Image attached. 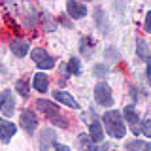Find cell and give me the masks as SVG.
Here are the masks:
<instances>
[{
    "mask_svg": "<svg viewBox=\"0 0 151 151\" xmlns=\"http://www.w3.org/2000/svg\"><path fill=\"white\" fill-rule=\"evenodd\" d=\"M51 145H57V136H55V132L51 130V129H44L42 130V134H40V149L42 151H49Z\"/></svg>",
    "mask_w": 151,
    "mask_h": 151,
    "instance_id": "9c48e42d",
    "label": "cell"
},
{
    "mask_svg": "<svg viewBox=\"0 0 151 151\" xmlns=\"http://www.w3.org/2000/svg\"><path fill=\"white\" fill-rule=\"evenodd\" d=\"M142 134L144 136H147V138H151V119H145V121H142Z\"/></svg>",
    "mask_w": 151,
    "mask_h": 151,
    "instance_id": "ffe728a7",
    "label": "cell"
},
{
    "mask_svg": "<svg viewBox=\"0 0 151 151\" xmlns=\"http://www.w3.org/2000/svg\"><path fill=\"white\" fill-rule=\"evenodd\" d=\"M102 121L106 125V132L111 138H123L127 134V127H125V117L119 110H110L102 115Z\"/></svg>",
    "mask_w": 151,
    "mask_h": 151,
    "instance_id": "6da1fadb",
    "label": "cell"
},
{
    "mask_svg": "<svg viewBox=\"0 0 151 151\" xmlns=\"http://www.w3.org/2000/svg\"><path fill=\"white\" fill-rule=\"evenodd\" d=\"M53 96H55V100L60 102L63 106H68V108H72V110H78L79 108L78 100H76L70 93H66V91H53Z\"/></svg>",
    "mask_w": 151,
    "mask_h": 151,
    "instance_id": "30bf717a",
    "label": "cell"
},
{
    "mask_svg": "<svg viewBox=\"0 0 151 151\" xmlns=\"http://www.w3.org/2000/svg\"><path fill=\"white\" fill-rule=\"evenodd\" d=\"M21 127L27 134H32L36 129H38V117L34 111L30 110H23L21 111Z\"/></svg>",
    "mask_w": 151,
    "mask_h": 151,
    "instance_id": "8992f818",
    "label": "cell"
},
{
    "mask_svg": "<svg viewBox=\"0 0 151 151\" xmlns=\"http://www.w3.org/2000/svg\"><path fill=\"white\" fill-rule=\"evenodd\" d=\"M66 9H68V15L72 19H83L87 15V6L81 2H74V0H70V2H66Z\"/></svg>",
    "mask_w": 151,
    "mask_h": 151,
    "instance_id": "ba28073f",
    "label": "cell"
},
{
    "mask_svg": "<svg viewBox=\"0 0 151 151\" xmlns=\"http://www.w3.org/2000/svg\"><path fill=\"white\" fill-rule=\"evenodd\" d=\"M94 100H96L100 106H111L113 104V94H111V89L108 83H96L94 87Z\"/></svg>",
    "mask_w": 151,
    "mask_h": 151,
    "instance_id": "3957f363",
    "label": "cell"
},
{
    "mask_svg": "<svg viewBox=\"0 0 151 151\" xmlns=\"http://www.w3.org/2000/svg\"><path fill=\"white\" fill-rule=\"evenodd\" d=\"M15 125L12 121H0V140L4 144H8L12 140V136H15Z\"/></svg>",
    "mask_w": 151,
    "mask_h": 151,
    "instance_id": "7c38bea8",
    "label": "cell"
},
{
    "mask_svg": "<svg viewBox=\"0 0 151 151\" xmlns=\"http://www.w3.org/2000/svg\"><path fill=\"white\" fill-rule=\"evenodd\" d=\"M0 111L6 117H12L15 113V98H13V93L9 89L0 93Z\"/></svg>",
    "mask_w": 151,
    "mask_h": 151,
    "instance_id": "277c9868",
    "label": "cell"
},
{
    "mask_svg": "<svg viewBox=\"0 0 151 151\" xmlns=\"http://www.w3.org/2000/svg\"><path fill=\"white\" fill-rule=\"evenodd\" d=\"M123 117H125V123L130 125V129H132V132H134V136H136L142 130L140 129V115H138V111H136V108L134 106H127L125 110H123Z\"/></svg>",
    "mask_w": 151,
    "mask_h": 151,
    "instance_id": "52a82bcc",
    "label": "cell"
},
{
    "mask_svg": "<svg viewBox=\"0 0 151 151\" xmlns=\"http://www.w3.org/2000/svg\"><path fill=\"white\" fill-rule=\"evenodd\" d=\"M147 79H149V83H151V66H147Z\"/></svg>",
    "mask_w": 151,
    "mask_h": 151,
    "instance_id": "d4e9b609",
    "label": "cell"
},
{
    "mask_svg": "<svg viewBox=\"0 0 151 151\" xmlns=\"http://www.w3.org/2000/svg\"><path fill=\"white\" fill-rule=\"evenodd\" d=\"M36 106H38V110L44 113L45 117H49L51 121H55L57 117H60V108L57 106V104L49 102V100H44V98H40V100H36Z\"/></svg>",
    "mask_w": 151,
    "mask_h": 151,
    "instance_id": "5b68a950",
    "label": "cell"
},
{
    "mask_svg": "<svg viewBox=\"0 0 151 151\" xmlns=\"http://www.w3.org/2000/svg\"><path fill=\"white\" fill-rule=\"evenodd\" d=\"M32 87H34V91H38V93H45L47 87H49V78H47L44 72H38L34 76V79H32Z\"/></svg>",
    "mask_w": 151,
    "mask_h": 151,
    "instance_id": "4fadbf2b",
    "label": "cell"
},
{
    "mask_svg": "<svg viewBox=\"0 0 151 151\" xmlns=\"http://www.w3.org/2000/svg\"><path fill=\"white\" fill-rule=\"evenodd\" d=\"M96 23H98V27H100V30L104 32V34H110V25H108V19H104L106 15H104V12H102V8H96Z\"/></svg>",
    "mask_w": 151,
    "mask_h": 151,
    "instance_id": "2e32d148",
    "label": "cell"
},
{
    "mask_svg": "<svg viewBox=\"0 0 151 151\" xmlns=\"http://www.w3.org/2000/svg\"><path fill=\"white\" fill-rule=\"evenodd\" d=\"M9 49H12V53L15 55V57H19V59H23V57H27V53H28V44L27 42H21V40H13L12 44H9Z\"/></svg>",
    "mask_w": 151,
    "mask_h": 151,
    "instance_id": "5bb4252c",
    "label": "cell"
},
{
    "mask_svg": "<svg viewBox=\"0 0 151 151\" xmlns=\"http://www.w3.org/2000/svg\"><path fill=\"white\" fill-rule=\"evenodd\" d=\"M127 151H151V144L149 142H142V140H130L125 144Z\"/></svg>",
    "mask_w": 151,
    "mask_h": 151,
    "instance_id": "9a60e30c",
    "label": "cell"
},
{
    "mask_svg": "<svg viewBox=\"0 0 151 151\" xmlns=\"http://www.w3.org/2000/svg\"><path fill=\"white\" fill-rule=\"evenodd\" d=\"M15 89L19 91V94H21V96H28V85H27V81L25 79H19V81H15Z\"/></svg>",
    "mask_w": 151,
    "mask_h": 151,
    "instance_id": "ac0fdd59",
    "label": "cell"
},
{
    "mask_svg": "<svg viewBox=\"0 0 151 151\" xmlns=\"http://www.w3.org/2000/svg\"><path fill=\"white\" fill-rule=\"evenodd\" d=\"M68 72H70V74H76V76L81 72V63H79V59H76V57H72V59H70V63H68Z\"/></svg>",
    "mask_w": 151,
    "mask_h": 151,
    "instance_id": "e0dca14e",
    "label": "cell"
},
{
    "mask_svg": "<svg viewBox=\"0 0 151 151\" xmlns=\"http://www.w3.org/2000/svg\"><path fill=\"white\" fill-rule=\"evenodd\" d=\"M144 27H145V30L151 34V12H147V15H145V23H144Z\"/></svg>",
    "mask_w": 151,
    "mask_h": 151,
    "instance_id": "7402d4cb",
    "label": "cell"
},
{
    "mask_svg": "<svg viewBox=\"0 0 151 151\" xmlns=\"http://www.w3.org/2000/svg\"><path fill=\"white\" fill-rule=\"evenodd\" d=\"M30 57H32V60L36 63V66L40 70H51V68H55V59L51 57L49 53H47L45 49H32L30 51Z\"/></svg>",
    "mask_w": 151,
    "mask_h": 151,
    "instance_id": "7a4b0ae2",
    "label": "cell"
},
{
    "mask_svg": "<svg viewBox=\"0 0 151 151\" xmlns=\"http://www.w3.org/2000/svg\"><path fill=\"white\" fill-rule=\"evenodd\" d=\"M55 151H70L68 145H64V144H57L55 145Z\"/></svg>",
    "mask_w": 151,
    "mask_h": 151,
    "instance_id": "603a6c76",
    "label": "cell"
},
{
    "mask_svg": "<svg viewBox=\"0 0 151 151\" xmlns=\"http://www.w3.org/2000/svg\"><path fill=\"white\" fill-rule=\"evenodd\" d=\"M89 140H91V144H100L104 140V129L100 121H93L89 125Z\"/></svg>",
    "mask_w": 151,
    "mask_h": 151,
    "instance_id": "8fae6325",
    "label": "cell"
},
{
    "mask_svg": "<svg viewBox=\"0 0 151 151\" xmlns=\"http://www.w3.org/2000/svg\"><path fill=\"white\" fill-rule=\"evenodd\" d=\"M85 151H96V147L93 144H89V145H85Z\"/></svg>",
    "mask_w": 151,
    "mask_h": 151,
    "instance_id": "cb8c5ba5",
    "label": "cell"
},
{
    "mask_svg": "<svg viewBox=\"0 0 151 151\" xmlns=\"http://www.w3.org/2000/svg\"><path fill=\"white\" fill-rule=\"evenodd\" d=\"M108 72H110V68H108L106 64H96V66L93 68V74L96 76V78H104Z\"/></svg>",
    "mask_w": 151,
    "mask_h": 151,
    "instance_id": "d6986e66",
    "label": "cell"
},
{
    "mask_svg": "<svg viewBox=\"0 0 151 151\" xmlns=\"http://www.w3.org/2000/svg\"><path fill=\"white\" fill-rule=\"evenodd\" d=\"M89 45L93 47V40L91 38H83L81 40V53L83 55H89Z\"/></svg>",
    "mask_w": 151,
    "mask_h": 151,
    "instance_id": "44dd1931",
    "label": "cell"
}]
</instances>
